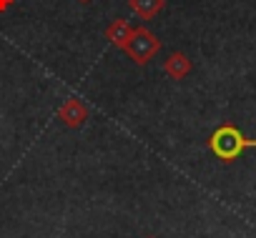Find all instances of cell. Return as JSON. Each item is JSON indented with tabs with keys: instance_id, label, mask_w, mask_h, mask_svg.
Wrapping results in <instances>:
<instances>
[{
	"instance_id": "cell-5",
	"label": "cell",
	"mask_w": 256,
	"mask_h": 238,
	"mask_svg": "<svg viewBox=\"0 0 256 238\" xmlns=\"http://www.w3.org/2000/svg\"><path fill=\"white\" fill-rule=\"evenodd\" d=\"M166 70H168V75H171V78H184V75L191 70V63H188V58H186V55L174 53V55L166 60Z\"/></svg>"
},
{
	"instance_id": "cell-7",
	"label": "cell",
	"mask_w": 256,
	"mask_h": 238,
	"mask_svg": "<svg viewBox=\"0 0 256 238\" xmlns=\"http://www.w3.org/2000/svg\"><path fill=\"white\" fill-rule=\"evenodd\" d=\"M10 3H13V0H0V10H6Z\"/></svg>"
},
{
	"instance_id": "cell-2",
	"label": "cell",
	"mask_w": 256,
	"mask_h": 238,
	"mask_svg": "<svg viewBox=\"0 0 256 238\" xmlns=\"http://www.w3.org/2000/svg\"><path fill=\"white\" fill-rule=\"evenodd\" d=\"M158 40H156V35L154 33H148V30H134V35H131V40L126 43V50H128V55H131L136 63H146L156 50H158Z\"/></svg>"
},
{
	"instance_id": "cell-1",
	"label": "cell",
	"mask_w": 256,
	"mask_h": 238,
	"mask_svg": "<svg viewBox=\"0 0 256 238\" xmlns=\"http://www.w3.org/2000/svg\"><path fill=\"white\" fill-rule=\"evenodd\" d=\"M208 148L214 151V156H216L218 161H226V163H228V161L238 158L241 151L256 148V138L241 136L234 126H221V128L208 138Z\"/></svg>"
},
{
	"instance_id": "cell-6",
	"label": "cell",
	"mask_w": 256,
	"mask_h": 238,
	"mask_svg": "<svg viewBox=\"0 0 256 238\" xmlns=\"http://www.w3.org/2000/svg\"><path fill=\"white\" fill-rule=\"evenodd\" d=\"M131 8L141 15V18H151L164 8V0H131Z\"/></svg>"
},
{
	"instance_id": "cell-4",
	"label": "cell",
	"mask_w": 256,
	"mask_h": 238,
	"mask_svg": "<svg viewBox=\"0 0 256 238\" xmlns=\"http://www.w3.org/2000/svg\"><path fill=\"white\" fill-rule=\"evenodd\" d=\"M131 35H134L131 25L123 23V20H116V23L108 28V33H106V38H108L113 45H120V48H126V43L131 40Z\"/></svg>"
},
{
	"instance_id": "cell-3",
	"label": "cell",
	"mask_w": 256,
	"mask_h": 238,
	"mask_svg": "<svg viewBox=\"0 0 256 238\" xmlns=\"http://www.w3.org/2000/svg\"><path fill=\"white\" fill-rule=\"evenodd\" d=\"M86 115H88V110L80 105V100H68V103L58 110V118H60L66 126H70V128H78V126L86 121Z\"/></svg>"
}]
</instances>
